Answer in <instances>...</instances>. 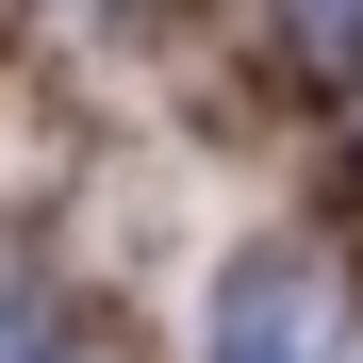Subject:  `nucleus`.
I'll list each match as a JSON object with an SVG mask.
<instances>
[{"mask_svg": "<svg viewBox=\"0 0 363 363\" xmlns=\"http://www.w3.org/2000/svg\"><path fill=\"white\" fill-rule=\"evenodd\" d=\"M17 363H67V330H50V314H17Z\"/></svg>", "mask_w": 363, "mask_h": 363, "instance_id": "3", "label": "nucleus"}, {"mask_svg": "<svg viewBox=\"0 0 363 363\" xmlns=\"http://www.w3.org/2000/svg\"><path fill=\"white\" fill-rule=\"evenodd\" d=\"M297 33H314V50H363V0H297Z\"/></svg>", "mask_w": 363, "mask_h": 363, "instance_id": "2", "label": "nucleus"}, {"mask_svg": "<svg viewBox=\"0 0 363 363\" xmlns=\"http://www.w3.org/2000/svg\"><path fill=\"white\" fill-rule=\"evenodd\" d=\"M199 363H363V330H347V281L314 264V248H248L215 281V330H199Z\"/></svg>", "mask_w": 363, "mask_h": 363, "instance_id": "1", "label": "nucleus"}]
</instances>
